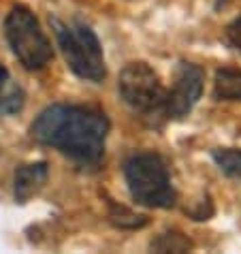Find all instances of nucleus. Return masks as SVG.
<instances>
[{
  "mask_svg": "<svg viewBox=\"0 0 241 254\" xmlns=\"http://www.w3.org/2000/svg\"><path fill=\"white\" fill-rule=\"evenodd\" d=\"M226 37H229V43L241 52V15L229 26V30H226Z\"/></svg>",
  "mask_w": 241,
  "mask_h": 254,
  "instance_id": "nucleus-13",
  "label": "nucleus"
},
{
  "mask_svg": "<svg viewBox=\"0 0 241 254\" xmlns=\"http://www.w3.org/2000/svg\"><path fill=\"white\" fill-rule=\"evenodd\" d=\"M203 92V70L196 64L181 62L175 73L173 88L167 96V114L171 118H183L196 105Z\"/></svg>",
  "mask_w": 241,
  "mask_h": 254,
  "instance_id": "nucleus-6",
  "label": "nucleus"
},
{
  "mask_svg": "<svg viewBox=\"0 0 241 254\" xmlns=\"http://www.w3.org/2000/svg\"><path fill=\"white\" fill-rule=\"evenodd\" d=\"M52 28L58 37V43L62 47V54L68 62L70 70L88 81H103L107 75L105 68L103 49L98 43L96 34L90 30V26L77 22L73 26L62 24L60 19H52Z\"/></svg>",
  "mask_w": 241,
  "mask_h": 254,
  "instance_id": "nucleus-2",
  "label": "nucleus"
},
{
  "mask_svg": "<svg viewBox=\"0 0 241 254\" xmlns=\"http://www.w3.org/2000/svg\"><path fill=\"white\" fill-rule=\"evenodd\" d=\"M214 94L218 101H241V70L220 68L216 73Z\"/></svg>",
  "mask_w": 241,
  "mask_h": 254,
  "instance_id": "nucleus-9",
  "label": "nucleus"
},
{
  "mask_svg": "<svg viewBox=\"0 0 241 254\" xmlns=\"http://www.w3.org/2000/svg\"><path fill=\"white\" fill-rule=\"evenodd\" d=\"M24 107V90L13 83L4 66H0V114L11 116Z\"/></svg>",
  "mask_w": 241,
  "mask_h": 254,
  "instance_id": "nucleus-8",
  "label": "nucleus"
},
{
  "mask_svg": "<svg viewBox=\"0 0 241 254\" xmlns=\"http://www.w3.org/2000/svg\"><path fill=\"white\" fill-rule=\"evenodd\" d=\"M132 199L147 207H171L175 190L171 186L167 165L158 154H137L124 167Z\"/></svg>",
  "mask_w": 241,
  "mask_h": 254,
  "instance_id": "nucleus-3",
  "label": "nucleus"
},
{
  "mask_svg": "<svg viewBox=\"0 0 241 254\" xmlns=\"http://www.w3.org/2000/svg\"><path fill=\"white\" fill-rule=\"evenodd\" d=\"M120 94L124 103L141 114H154L167 101L158 73L145 62H132L120 75Z\"/></svg>",
  "mask_w": 241,
  "mask_h": 254,
  "instance_id": "nucleus-5",
  "label": "nucleus"
},
{
  "mask_svg": "<svg viewBox=\"0 0 241 254\" xmlns=\"http://www.w3.org/2000/svg\"><path fill=\"white\" fill-rule=\"evenodd\" d=\"M111 220L118 224V227H143V224L147 222L143 216H137V214H132V211H128L126 207H118V205H113L111 207Z\"/></svg>",
  "mask_w": 241,
  "mask_h": 254,
  "instance_id": "nucleus-12",
  "label": "nucleus"
},
{
  "mask_svg": "<svg viewBox=\"0 0 241 254\" xmlns=\"http://www.w3.org/2000/svg\"><path fill=\"white\" fill-rule=\"evenodd\" d=\"M4 30L13 54L17 56V60L26 68H43L52 60V45L41 30L39 22L26 6H13L11 13L6 15Z\"/></svg>",
  "mask_w": 241,
  "mask_h": 254,
  "instance_id": "nucleus-4",
  "label": "nucleus"
},
{
  "mask_svg": "<svg viewBox=\"0 0 241 254\" xmlns=\"http://www.w3.org/2000/svg\"><path fill=\"white\" fill-rule=\"evenodd\" d=\"M214 160L226 175L241 180V150H216Z\"/></svg>",
  "mask_w": 241,
  "mask_h": 254,
  "instance_id": "nucleus-11",
  "label": "nucleus"
},
{
  "mask_svg": "<svg viewBox=\"0 0 241 254\" xmlns=\"http://www.w3.org/2000/svg\"><path fill=\"white\" fill-rule=\"evenodd\" d=\"M47 182V165L45 162H32L24 165L15 171V199L26 203L32 194H37Z\"/></svg>",
  "mask_w": 241,
  "mask_h": 254,
  "instance_id": "nucleus-7",
  "label": "nucleus"
},
{
  "mask_svg": "<svg viewBox=\"0 0 241 254\" xmlns=\"http://www.w3.org/2000/svg\"><path fill=\"white\" fill-rule=\"evenodd\" d=\"M109 120L103 111L77 105L47 107L32 124V137L66 156L94 165L103 158Z\"/></svg>",
  "mask_w": 241,
  "mask_h": 254,
  "instance_id": "nucleus-1",
  "label": "nucleus"
},
{
  "mask_svg": "<svg viewBox=\"0 0 241 254\" xmlns=\"http://www.w3.org/2000/svg\"><path fill=\"white\" fill-rule=\"evenodd\" d=\"M192 248L188 237H183L181 233L171 231V233H162V235L152 242V250L156 252H188Z\"/></svg>",
  "mask_w": 241,
  "mask_h": 254,
  "instance_id": "nucleus-10",
  "label": "nucleus"
}]
</instances>
